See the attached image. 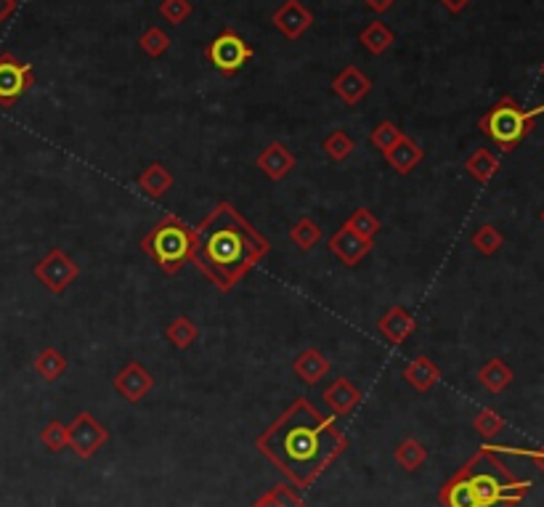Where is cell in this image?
Segmentation results:
<instances>
[{"mask_svg":"<svg viewBox=\"0 0 544 507\" xmlns=\"http://www.w3.org/2000/svg\"><path fill=\"white\" fill-rule=\"evenodd\" d=\"M255 449L295 489H311L318 475L348 449V436L335 425V417H324L300 396L255 438Z\"/></svg>","mask_w":544,"mask_h":507,"instance_id":"obj_1","label":"cell"},{"mask_svg":"<svg viewBox=\"0 0 544 507\" xmlns=\"http://www.w3.org/2000/svg\"><path fill=\"white\" fill-rule=\"evenodd\" d=\"M194 231L197 244L191 258L224 292L236 287L269 255V242L263 234L250 226L231 202H218Z\"/></svg>","mask_w":544,"mask_h":507,"instance_id":"obj_2","label":"cell"},{"mask_svg":"<svg viewBox=\"0 0 544 507\" xmlns=\"http://www.w3.org/2000/svg\"><path fill=\"white\" fill-rule=\"evenodd\" d=\"M531 492L529 478H518L486 444L438 489L444 507H518Z\"/></svg>","mask_w":544,"mask_h":507,"instance_id":"obj_3","label":"cell"},{"mask_svg":"<svg viewBox=\"0 0 544 507\" xmlns=\"http://www.w3.org/2000/svg\"><path fill=\"white\" fill-rule=\"evenodd\" d=\"M194 244H197V231L186 226L179 216H165V221H160L141 239L143 253L165 274H176L186 261H191Z\"/></svg>","mask_w":544,"mask_h":507,"instance_id":"obj_4","label":"cell"},{"mask_svg":"<svg viewBox=\"0 0 544 507\" xmlns=\"http://www.w3.org/2000/svg\"><path fill=\"white\" fill-rule=\"evenodd\" d=\"M542 115L544 104L537 109H523L512 96H502L497 104L478 120V128H481V134H486L494 141L502 152H512L534 131V125Z\"/></svg>","mask_w":544,"mask_h":507,"instance_id":"obj_5","label":"cell"},{"mask_svg":"<svg viewBox=\"0 0 544 507\" xmlns=\"http://www.w3.org/2000/svg\"><path fill=\"white\" fill-rule=\"evenodd\" d=\"M207 59H210V64H213L224 78H231V75H236V72L253 59V48H250V43H247L239 32L224 30V32H218V35L210 41V46H207Z\"/></svg>","mask_w":544,"mask_h":507,"instance_id":"obj_6","label":"cell"},{"mask_svg":"<svg viewBox=\"0 0 544 507\" xmlns=\"http://www.w3.org/2000/svg\"><path fill=\"white\" fill-rule=\"evenodd\" d=\"M35 72L27 61L14 53H0V104L14 106L24 93L32 88Z\"/></svg>","mask_w":544,"mask_h":507,"instance_id":"obj_7","label":"cell"},{"mask_svg":"<svg viewBox=\"0 0 544 507\" xmlns=\"http://www.w3.org/2000/svg\"><path fill=\"white\" fill-rule=\"evenodd\" d=\"M35 277L41 284H46L53 295H61L75 279L80 277V266L64 253V250H51L43 255V261L35 263Z\"/></svg>","mask_w":544,"mask_h":507,"instance_id":"obj_8","label":"cell"},{"mask_svg":"<svg viewBox=\"0 0 544 507\" xmlns=\"http://www.w3.org/2000/svg\"><path fill=\"white\" fill-rule=\"evenodd\" d=\"M67 428H69V449L80 460H91L93 455L101 447H106V441H109V430L91 412H80Z\"/></svg>","mask_w":544,"mask_h":507,"instance_id":"obj_9","label":"cell"},{"mask_svg":"<svg viewBox=\"0 0 544 507\" xmlns=\"http://www.w3.org/2000/svg\"><path fill=\"white\" fill-rule=\"evenodd\" d=\"M272 22L287 41H300L314 24V14L303 5V0H284L273 11Z\"/></svg>","mask_w":544,"mask_h":507,"instance_id":"obj_10","label":"cell"},{"mask_svg":"<svg viewBox=\"0 0 544 507\" xmlns=\"http://www.w3.org/2000/svg\"><path fill=\"white\" fill-rule=\"evenodd\" d=\"M115 391H117L125 401L138 404L143 396H149V393L154 391V377H152V372L143 367V364L128 362L125 367L115 374Z\"/></svg>","mask_w":544,"mask_h":507,"instance_id":"obj_11","label":"cell"},{"mask_svg":"<svg viewBox=\"0 0 544 507\" xmlns=\"http://www.w3.org/2000/svg\"><path fill=\"white\" fill-rule=\"evenodd\" d=\"M327 247H329V253L337 255L346 266H356V263H362L364 255H369V250H372V239L359 236L356 231H351L346 224H343L340 229L329 236Z\"/></svg>","mask_w":544,"mask_h":507,"instance_id":"obj_12","label":"cell"},{"mask_svg":"<svg viewBox=\"0 0 544 507\" xmlns=\"http://www.w3.org/2000/svg\"><path fill=\"white\" fill-rule=\"evenodd\" d=\"M321 399H324V404L332 410V415L348 417L356 407H359V401H362V391H359L356 383H351L348 377H335V380L324 388Z\"/></svg>","mask_w":544,"mask_h":507,"instance_id":"obj_13","label":"cell"},{"mask_svg":"<svg viewBox=\"0 0 544 507\" xmlns=\"http://www.w3.org/2000/svg\"><path fill=\"white\" fill-rule=\"evenodd\" d=\"M295 154L281 143V141H272L266 149H261V154L255 157L258 171L269 179V181H281L290 176V171L295 168Z\"/></svg>","mask_w":544,"mask_h":507,"instance_id":"obj_14","label":"cell"},{"mask_svg":"<svg viewBox=\"0 0 544 507\" xmlns=\"http://www.w3.org/2000/svg\"><path fill=\"white\" fill-rule=\"evenodd\" d=\"M369 91H372V80L364 75L359 67H354V64L343 67L335 75V80H332V93L340 96L348 106H356L362 98H366Z\"/></svg>","mask_w":544,"mask_h":507,"instance_id":"obj_15","label":"cell"},{"mask_svg":"<svg viewBox=\"0 0 544 507\" xmlns=\"http://www.w3.org/2000/svg\"><path fill=\"white\" fill-rule=\"evenodd\" d=\"M414 319H411V314H409L407 309H401V306H393V309H388L385 314H383V319L377 322V329L388 337V343H393V346H401L404 340H407L409 335L414 332Z\"/></svg>","mask_w":544,"mask_h":507,"instance_id":"obj_16","label":"cell"},{"mask_svg":"<svg viewBox=\"0 0 544 507\" xmlns=\"http://www.w3.org/2000/svg\"><path fill=\"white\" fill-rule=\"evenodd\" d=\"M401 377L414 391L428 393L441 380V369L436 367V362H430V356H417V359H411L407 367H404Z\"/></svg>","mask_w":544,"mask_h":507,"instance_id":"obj_17","label":"cell"},{"mask_svg":"<svg viewBox=\"0 0 544 507\" xmlns=\"http://www.w3.org/2000/svg\"><path fill=\"white\" fill-rule=\"evenodd\" d=\"M422 157H425V152L420 149V143L417 141H411L409 136L399 141L393 149H388L385 152V160H388V165L396 171V173H401V176H409L420 162H422Z\"/></svg>","mask_w":544,"mask_h":507,"instance_id":"obj_18","label":"cell"},{"mask_svg":"<svg viewBox=\"0 0 544 507\" xmlns=\"http://www.w3.org/2000/svg\"><path fill=\"white\" fill-rule=\"evenodd\" d=\"M292 369H295V374H298L303 383L317 385L318 380L329 372V362H327V356H324L318 348H306V351L292 362Z\"/></svg>","mask_w":544,"mask_h":507,"instance_id":"obj_19","label":"cell"},{"mask_svg":"<svg viewBox=\"0 0 544 507\" xmlns=\"http://www.w3.org/2000/svg\"><path fill=\"white\" fill-rule=\"evenodd\" d=\"M176 184V179H173V173L162 165V162H149L146 168H143V173L138 176V186L149 194V197H162V194H168L171 189Z\"/></svg>","mask_w":544,"mask_h":507,"instance_id":"obj_20","label":"cell"},{"mask_svg":"<svg viewBox=\"0 0 544 507\" xmlns=\"http://www.w3.org/2000/svg\"><path fill=\"white\" fill-rule=\"evenodd\" d=\"M465 171L470 173V179H475L478 184H489L499 171V160L489 149H475L467 160H465Z\"/></svg>","mask_w":544,"mask_h":507,"instance_id":"obj_21","label":"cell"},{"mask_svg":"<svg viewBox=\"0 0 544 507\" xmlns=\"http://www.w3.org/2000/svg\"><path fill=\"white\" fill-rule=\"evenodd\" d=\"M478 383H481L489 393H502V391L512 383V369L507 367L502 359H489L484 367L478 369Z\"/></svg>","mask_w":544,"mask_h":507,"instance_id":"obj_22","label":"cell"},{"mask_svg":"<svg viewBox=\"0 0 544 507\" xmlns=\"http://www.w3.org/2000/svg\"><path fill=\"white\" fill-rule=\"evenodd\" d=\"M393 32L383 24V22H372V24H366L362 30V35H359V43H362L372 56H383L388 48L393 46Z\"/></svg>","mask_w":544,"mask_h":507,"instance_id":"obj_23","label":"cell"},{"mask_svg":"<svg viewBox=\"0 0 544 507\" xmlns=\"http://www.w3.org/2000/svg\"><path fill=\"white\" fill-rule=\"evenodd\" d=\"M393 460L399 462L407 473H414V470H420V467L428 462V447H425L422 441H417V438H404V441L396 447Z\"/></svg>","mask_w":544,"mask_h":507,"instance_id":"obj_24","label":"cell"},{"mask_svg":"<svg viewBox=\"0 0 544 507\" xmlns=\"http://www.w3.org/2000/svg\"><path fill=\"white\" fill-rule=\"evenodd\" d=\"M35 372L48 380V383H53V380H59L64 372H67V356L59 351V348H43L38 356H35Z\"/></svg>","mask_w":544,"mask_h":507,"instance_id":"obj_25","label":"cell"},{"mask_svg":"<svg viewBox=\"0 0 544 507\" xmlns=\"http://www.w3.org/2000/svg\"><path fill=\"white\" fill-rule=\"evenodd\" d=\"M165 337L179 348V351H186L197 337H199V327L186 319V317H176L173 322L165 327Z\"/></svg>","mask_w":544,"mask_h":507,"instance_id":"obj_26","label":"cell"},{"mask_svg":"<svg viewBox=\"0 0 544 507\" xmlns=\"http://www.w3.org/2000/svg\"><path fill=\"white\" fill-rule=\"evenodd\" d=\"M318 239H321V226H318L314 218H309V216L298 218V221L292 224V229H290V242L298 244L300 250L317 247Z\"/></svg>","mask_w":544,"mask_h":507,"instance_id":"obj_27","label":"cell"},{"mask_svg":"<svg viewBox=\"0 0 544 507\" xmlns=\"http://www.w3.org/2000/svg\"><path fill=\"white\" fill-rule=\"evenodd\" d=\"M470 242H473V247H475L481 255H494V253L502 250L504 236L499 234V229L494 224H484V226H478V229L473 231Z\"/></svg>","mask_w":544,"mask_h":507,"instance_id":"obj_28","label":"cell"},{"mask_svg":"<svg viewBox=\"0 0 544 507\" xmlns=\"http://www.w3.org/2000/svg\"><path fill=\"white\" fill-rule=\"evenodd\" d=\"M401 139H404L401 128H399L396 123H391V120L377 123V125L372 128V134H369V143H372L374 149H380L383 154H385L388 149H393Z\"/></svg>","mask_w":544,"mask_h":507,"instance_id":"obj_29","label":"cell"},{"mask_svg":"<svg viewBox=\"0 0 544 507\" xmlns=\"http://www.w3.org/2000/svg\"><path fill=\"white\" fill-rule=\"evenodd\" d=\"M138 46H141V51H143L146 56L157 59V56H162V53L171 48V35H168L165 30H160L157 24H152V27H146V30L141 32Z\"/></svg>","mask_w":544,"mask_h":507,"instance_id":"obj_30","label":"cell"},{"mask_svg":"<svg viewBox=\"0 0 544 507\" xmlns=\"http://www.w3.org/2000/svg\"><path fill=\"white\" fill-rule=\"evenodd\" d=\"M41 444L46 447L48 452H64L69 449V428L59 419H51L46 428L41 430Z\"/></svg>","mask_w":544,"mask_h":507,"instance_id":"obj_31","label":"cell"},{"mask_svg":"<svg viewBox=\"0 0 544 507\" xmlns=\"http://www.w3.org/2000/svg\"><path fill=\"white\" fill-rule=\"evenodd\" d=\"M354 149H356V143H354V139H351L346 131H335V134H329V136L324 139V152H327V157L335 160V162L348 160V157L354 154Z\"/></svg>","mask_w":544,"mask_h":507,"instance_id":"obj_32","label":"cell"},{"mask_svg":"<svg viewBox=\"0 0 544 507\" xmlns=\"http://www.w3.org/2000/svg\"><path fill=\"white\" fill-rule=\"evenodd\" d=\"M346 226H348L351 231H356L359 236L372 239V236L380 231V221H377V216H374L372 210H366V207H356V210L348 216Z\"/></svg>","mask_w":544,"mask_h":507,"instance_id":"obj_33","label":"cell"},{"mask_svg":"<svg viewBox=\"0 0 544 507\" xmlns=\"http://www.w3.org/2000/svg\"><path fill=\"white\" fill-rule=\"evenodd\" d=\"M473 428H475L478 436L494 438V436H499L504 430V417L497 415L494 410H481L478 415L473 417Z\"/></svg>","mask_w":544,"mask_h":507,"instance_id":"obj_34","label":"cell"},{"mask_svg":"<svg viewBox=\"0 0 544 507\" xmlns=\"http://www.w3.org/2000/svg\"><path fill=\"white\" fill-rule=\"evenodd\" d=\"M157 11H160V16H162L165 22H171V24H183V22L191 16L194 5H191V0H162Z\"/></svg>","mask_w":544,"mask_h":507,"instance_id":"obj_35","label":"cell"},{"mask_svg":"<svg viewBox=\"0 0 544 507\" xmlns=\"http://www.w3.org/2000/svg\"><path fill=\"white\" fill-rule=\"evenodd\" d=\"M272 492L281 507H306V500L292 489V484H276Z\"/></svg>","mask_w":544,"mask_h":507,"instance_id":"obj_36","label":"cell"},{"mask_svg":"<svg viewBox=\"0 0 544 507\" xmlns=\"http://www.w3.org/2000/svg\"><path fill=\"white\" fill-rule=\"evenodd\" d=\"M497 455H515V457H529L539 465V470L544 473V444L539 449H515V447H497V444H489Z\"/></svg>","mask_w":544,"mask_h":507,"instance_id":"obj_37","label":"cell"},{"mask_svg":"<svg viewBox=\"0 0 544 507\" xmlns=\"http://www.w3.org/2000/svg\"><path fill=\"white\" fill-rule=\"evenodd\" d=\"M366 3V8L369 11H374V14H385V11H391L393 8V3L396 0H364Z\"/></svg>","mask_w":544,"mask_h":507,"instance_id":"obj_38","label":"cell"},{"mask_svg":"<svg viewBox=\"0 0 544 507\" xmlns=\"http://www.w3.org/2000/svg\"><path fill=\"white\" fill-rule=\"evenodd\" d=\"M470 3H473V0H441V5H444L447 11H452V14H462Z\"/></svg>","mask_w":544,"mask_h":507,"instance_id":"obj_39","label":"cell"},{"mask_svg":"<svg viewBox=\"0 0 544 507\" xmlns=\"http://www.w3.org/2000/svg\"><path fill=\"white\" fill-rule=\"evenodd\" d=\"M250 507H281V505H279V500L273 497V492L269 489L266 494H261V497H258V500H255V502H253Z\"/></svg>","mask_w":544,"mask_h":507,"instance_id":"obj_40","label":"cell"},{"mask_svg":"<svg viewBox=\"0 0 544 507\" xmlns=\"http://www.w3.org/2000/svg\"><path fill=\"white\" fill-rule=\"evenodd\" d=\"M16 11V0H0V24L5 19H11V14Z\"/></svg>","mask_w":544,"mask_h":507,"instance_id":"obj_41","label":"cell"},{"mask_svg":"<svg viewBox=\"0 0 544 507\" xmlns=\"http://www.w3.org/2000/svg\"><path fill=\"white\" fill-rule=\"evenodd\" d=\"M539 218H542V224H544V210H542V213H539Z\"/></svg>","mask_w":544,"mask_h":507,"instance_id":"obj_42","label":"cell"},{"mask_svg":"<svg viewBox=\"0 0 544 507\" xmlns=\"http://www.w3.org/2000/svg\"><path fill=\"white\" fill-rule=\"evenodd\" d=\"M542 78H544V64H542Z\"/></svg>","mask_w":544,"mask_h":507,"instance_id":"obj_43","label":"cell"}]
</instances>
